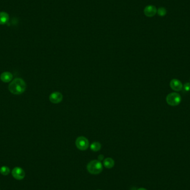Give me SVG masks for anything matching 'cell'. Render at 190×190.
<instances>
[{"label": "cell", "instance_id": "obj_1", "mask_svg": "<svg viewBox=\"0 0 190 190\" xmlns=\"http://www.w3.org/2000/svg\"><path fill=\"white\" fill-rule=\"evenodd\" d=\"M26 88V83L20 78H15L9 85V91L14 95H21L25 91Z\"/></svg>", "mask_w": 190, "mask_h": 190}, {"label": "cell", "instance_id": "obj_2", "mask_svg": "<svg viewBox=\"0 0 190 190\" xmlns=\"http://www.w3.org/2000/svg\"><path fill=\"white\" fill-rule=\"evenodd\" d=\"M87 170L92 175H98L103 170V165L99 160H92L87 165Z\"/></svg>", "mask_w": 190, "mask_h": 190}, {"label": "cell", "instance_id": "obj_3", "mask_svg": "<svg viewBox=\"0 0 190 190\" xmlns=\"http://www.w3.org/2000/svg\"><path fill=\"white\" fill-rule=\"evenodd\" d=\"M166 102L171 106H176L181 102V97L179 94L176 92L171 93L166 97Z\"/></svg>", "mask_w": 190, "mask_h": 190}, {"label": "cell", "instance_id": "obj_4", "mask_svg": "<svg viewBox=\"0 0 190 190\" xmlns=\"http://www.w3.org/2000/svg\"><path fill=\"white\" fill-rule=\"evenodd\" d=\"M76 146L80 150H86L89 147L88 140L83 136L78 137L76 140Z\"/></svg>", "mask_w": 190, "mask_h": 190}, {"label": "cell", "instance_id": "obj_5", "mask_svg": "<svg viewBox=\"0 0 190 190\" xmlns=\"http://www.w3.org/2000/svg\"><path fill=\"white\" fill-rule=\"evenodd\" d=\"M12 175L14 178L18 180H22L25 177V172L20 167H16L12 171Z\"/></svg>", "mask_w": 190, "mask_h": 190}, {"label": "cell", "instance_id": "obj_6", "mask_svg": "<svg viewBox=\"0 0 190 190\" xmlns=\"http://www.w3.org/2000/svg\"><path fill=\"white\" fill-rule=\"evenodd\" d=\"M157 10L155 6L148 5L144 9V14L148 18L153 17L157 13Z\"/></svg>", "mask_w": 190, "mask_h": 190}, {"label": "cell", "instance_id": "obj_7", "mask_svg": "<svg viewBox=\"0 0 190 190\" xmlns=\"http://www.w3.org/2000/svg\"><path fill=\"white\" fill-rule=\"evenodd\" d=\"M49 99L53 104H58L63 99V96L59 92H55L50 95Z\"/></svg>", "mask_w": 190, "mask_h": 190}, {"label": "cell", "instance_id": "obj_8", "mask_svg": "<svg viewBox=\"0 0 190 190\" xmlns=\"http://www.w3.org/2000/svg\"><path fill=\"white\" fill-rule=\"evenodd\" d=\"M170 87L174 91H181L183 88V85L182 82L177 79H173L170 82Z\"/></svg>", "mask_w": 190, "mask_h": 190}, {"label": "cell", "instance_id": "obj_9", "mask_svg": "<svg viewBox=\"0 0 190 190\" xmlns=\"http://www.w3.org/2000/svg\"><path fill=\"white\" fill-rule=\"evenodd\" d=\"M0 78L2 82L7 83L12 81L13 78V75L11 72H4L1 75Z\"/></svg>", "mask_w": 190, "mask_h": 190}, {"label": "cell", "instance_id": "obj_10", "mask_svg": "<svg viewBox=\"0 0 190 190\" xmlns=\"http://www.w3.org/2000/svg\"><path fill=\"white\" fill-rule=\"evenodd\" d=\"M103 164L106 169H112L115 165V161L112 158L108 157L104 160Z\"/></svg>", "mask_w": 190, "mask_h": 190}, {"label": "cell", "instance_id": "obj_11", "mask_svg": "<svg viewBox=\"0 0 190 190\" xmlns=\"http://www.w3.org/2000/svg\"><path fill=\"white\" fill-rule=\"evenodd\" d=\"M9 20V15L6 12H0V25H4Z\"/></svg>", "mask_w": 190, "mask_h": 190}, {"label": "cell", "instance_id": "obj_12", "mask_svg": "<svg viewBox=\"0 0 190 190\" xmlns=\"http://www.w3.org/2000/svg\"><path fill=\"white\" fill-rule=\"evenodd\" d=\"M101 148V143L98 142H94L91 143L90 148L91 150L94 152H97L99 151Z\"/></svg>", "mask_w": 190, "mask_h": 190}, {"label": "cell", "instance_id": "obj_13", "mask_svg": "<svg viewBox=\"0 0 190 190\" xmlns=\"http://www.w3.org/2000/svg\"><path fill=\"white\" fill-rule=\"evenodd\" d=\"M10 172V170L7 166H2L0 169V173L4 176L8 175Z\"/></svg>", "mask_w": 190, "mask_h": 190}, {"label": "cell", "instance_id": "obj_14", "mask_svg": "<svg viewBox=\"0 0 190 190\" xmlns=\"http://www.w3.org/2000/svg\"><path fill=\"white\" fill-rule=\"evenodd\" d=\"M157 14L160 16H164L166 13H167V11L166 10L164 7H160L159 9L157 10Z\"/></svg>", "mask_w": 190, "mask_h": 190}, {"label": "cell", "instance_id": "obj_15", "mask_svg": "<svg viewBox=\"0 0 190 190\" xmlns=\"http://www.w3.org/2000/svg\"><path fill=\"white\" fill-rule=\"evenodd\" d=\"M183 89L186 92H189L190 91V83H186L184 86H183Z\"/></svg>", "mask_w": 190, "mask_h": 190}, {"label": "cell", "instance_id": "obj_16", "mask_svg": "<svg viewBox=\"0 0 190 190\" xmlns=\"http://www.w3.org/2000/svg\"><path fill=\"white\" fill-rule=\"evenodd\" d=\"M98 159H99V161H102V160H104V156L102 155H100L99 156Z\"/></svg>", "mask_w": 190, "mask_h": 190}, {"label": "cell", "instance_id": "obj_17", "mask_svg": "<svg viewBox=\"0 0 190 190\" xmlns=\"http://www.w3.org/2000/svg\"><path fill=\"white\" fill-rule=\"evenodd\" d=\"M137 190H147V189H145V188H140V189H138Z\"/></svg>", "mask_w": 190, "mask_h": 190}, {"label": "cell", "instance_id": "obj_18", "mask_svg": "<svg viewBox=\"0 0 190 190\" xmlns=\"http://www.w3.org/2000/svg\"></svg>", "mask_w": 190, "mask_h": 190}]
</instances>
